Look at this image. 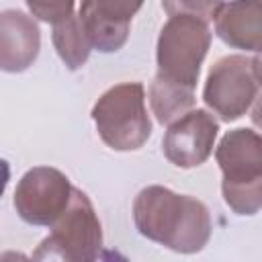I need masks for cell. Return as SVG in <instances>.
Masks as SVG:
<instances>
[{"instance_id": "obj_12", "label": "cell", "mask_w": 262, "mask_h": 262, "mask_svg": "<svg viewBox=\"0 0 262 262\" xmlns=\"http://www.w3.org/2000/svg\"><path fill=\"white\" fill-rule=\"evenodd\" d=\"M194 90L174 84L170 80H164L160 76L154 78L149 84V104L158 119V123L168 125L186 111L194 106Z\"/></svg>"}, {"instance_id": "obj_6", "label": "cell", "mask_w": 262, "mask_h": 262, "mask_svg": "<svg viewBox=\"0 0 262 262\" xmlns=\"http://www.w3.org/2000/svg\"><path fill=\"white\" fill-rule=\"evenodd\" d=\"M260 94V59L258 55L219 57L207 74L203 100L221 121L231 123L244 117Z\"/></svg>"}, {"instance_id": "obj_16", "label": "cell", "mask_w": 262, "mask_h": 262, "mask_svg": "<svg viewBox=\"0 0 262 262\" xmlns=\"http://www.w3.org/2000/svg\"><path fill=\"white\" fill-rule=\"evenodd\" d=\"M8 180H10V166L6 160L0 158V196L4 194V190L8 186Z\"/></svg>"}, {"instance_id": "obj_3", "label": "cell", "mask_w": 262, "mask_h": 262, "mask_svg": "<svg viewBox=\"0 0 262 262\" xmlns=\"http://www.w3.org/2000/svg\"><path fill=\"white\" fill-rule=\"evenodd\" d=\"M92 121L100 139L115 151L139 149L151 135V121L145 108L141 82L111 86L92 106Z\"/></svg>"}, {"instance_id": "obj_7", "label": "cell", "mask_w": 262, "mask_h": 262, "mask_svg": "<svg viewBox=\"0 0 262 262\" xmlns=\"http://www.w3.org/2000/svg\"><path fill=\"white\" fill-rule=\"evenodd\" d=\"M70 178L51 166H35L23 174L14 190V209L29 225H51L72 196Z\"/></svg>"}, {"instance_id": "obj_5", "label": "cell", "mask_w": 262, "mask_h": 262, "mask_svg": "<svg viewBox=\"0 0 262 262\" xmlns=\"http://www.w3.org/2000/svg\"><path fill=\"white\" fill-rule=\"evenodd\" d=\"M49 235L35 252L37 260L61 258L66 262H90L102 248V227L92 201L80 188H72L66 211L49 225Z\"/></svg>"}, {"instance_id": "obj_2", "label": "cell", "mask_w": 262, "mask_h": 262, "mask_svg": "<svg viewBox=\"0 0 262 262\" xmlns=\"http://www.w3.org/2000/svg\"><path fill=\"white\" fill-rule=\"evenodd\" d=\"M223 174L225 205L237 215H256L262 207V139L254 129L227 131L215 151Z\"/></svg>"}, {"instance_id": "obj_1", "label": "cell", "mask_w": 262, "mask_h": 262, "mask_svg": "<svg viewBox=\"0 0 262 262\" xmlns=\"http://www.w3.org/2000/svg\"><path fill=\"white\" fill-rule=\"evenodd\" d=\"M133 221L143 237L180 254L201 252L213 231L211 215L203 201L190 194H178L160 184L145 186L137 192Z\"/></svg>"}, {"instance_id": "obj_14", "label": "cell", "mask_w": 262, "mask_h": 262, "mask_svg": "<svg viewBox=\"0 0 262 262\" xmlns=\"http://www.w3.org/2000/svg\"><path fill=\"white\" fill-rule=\"evenodd\" d=\"M223 0H162V6L168 16L176 14H190L205 23H211L215 18V12L219 10Z\"/></svg>"}, {"instance_id": "obj_11", "label": "cell", "mask_w": 262, "mask_h": 262, "mask_svg": "<svg viewBox=\"0 0 262 262\" xmlns=\"http://www.w3.org/2000/svg\"><path fill=\"white\" fill-rule=\"evenodd\" d=\"M217 37L242 51L260 53L262 27H260V0H229L221 2L215 12Z\"/></svg>"}, {"instance_id": "obj_8", "label": "cell", "mask_w": 262, "mask_h": 262, "mask_svg": "<svg viewBox=\"0 0 262 262\" xmlns=\"http://www.w3.org/2000/svg\"><path fill=\"white\" fill-rule=\"evenodd\" d=\"M219 133V123L205 108H190L172 123L162 141L168 162L178 168H196L209 160Z\"/></svg>"}, {"instance_id": "obj_15", "label": "cell", "mask_w": 262, "mask_h": 262, "mask_svg": "<svg viewBox=\"0 0 262 262\" xmlns=\"http://www.w3.org/2000/svg\"><path fill=\"white\" fill-rule=\"evenodd\" d=\"M31 14L37 16L43 23H59L74 14V2L76 0H25Z\"/></svg>"}, {"instance_id": "obj_13", "label": "cell", "mask_w": 262, "mask_h": 262, "mask_svg": "<svg viewBox=\"0 0 262 262\" xmlns=\"http://www.w3.org/2000/svg\"><path fill=\"white\" fill-rule=\"evenodd\" d=\"M51 41H53L57 55L68 66V70H72V72L80 70L88 61V55L92 51V45H90L84 29H82L78 14H70L68 18L55 23L53 33H51Z\"/></svg>"}, {"instance_id": "obj_9", "label": "cell", "mask_w": 262, "mask_h": 262, "mask_svg": "<svg viewBox=\"0 0 262 262\" xmlns=\"http://www.w3.org/2000/svg\"><path fill=\"white\" fill-rule=\"evenodd\" d=\"M143 0H80L78 18L92 45L102 53L119 51Z\"/></svg>"}, {"instance_id": "obj_4", "label": "cell", "mask_w": 262, "mask_h": 262, "mask_svg": "<svg viewBox=\"0 0 262 262\" xmlns=\"http://www.w3.org/2000/svg\"><path fill=\"white\" fill-rule=\"evenodd\" d=\"M213 33L209 23L190 14L170 16L158 37L156 76L194 90Z\"/></svg>"}, {"instance_id": "obj_10", "label": "cell", "mask_w": 262, "mask_h": 262, "mask_svg": "<svg viewBox=\"0 0 262 262\" xmlns=\"http://www.w3.org/2000/svg\"><path fill=\"white\" fill-rule=\"evenodd\" d=\"M41 49V31L33 16L23 10L0 12V70L8 74L25 72L33 66Z\"/></svg>"}]
</instances>
